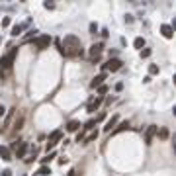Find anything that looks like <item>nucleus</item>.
I'll return each mask as SVG.
<instances>
[{
  "instance_id": "obj_1",
  "label": "nucleus",
  "mask_w": 176,
  "mask_h": 176,
  "mask_svg": "<svg viewBox=\"0 0 176 176\" xmlns=\"http://www.w3.org/2000/svg\"><path fill=\"white\" fill-rule=\"evenodd\" d=\"M61 55L65 57H78L82 55V43L76 35H65V39L61 41Z\"/></svg>"
},
{
  "instance_id": "obj_2",
  "label": "nucleus",
  "mask_w": 176,
  "mask_h": 176,
  "mask_svg": "<svg viewBox=\"0 0 176 176\" xmlns=\"http://www.w3.org/2000/svg\"><path fill=\"white\" fill-rule=\"evenodd\" d=\"M16 55H18V49H12V51H8L6 55H2V59H0V68H10L14 65V59H16Z\"/></svg>"
},
{
  "instance_id": "obj_3",
  "label": "nucleus",
  "mask_w": 176,
  "mask_h": 176,
  "mask_svg": "<svg viewBox=\"0 0 176 176\" xmlns=\"http://www.w3.org/2000/svg\"><path fill=\"white\" fill-rule=\"evenodd\" d=\"M51 41H53L51 35H37L33 39V45H35L37 51H43V49H47V47L51 45Z\"/></svg>"
},
{
  "instance_id": "obj_4",
  "label": "nucleus",
  "mask_w": 176,
  "mask_h": 176,
  "mask_svg": "<svg viewBox=\"0 0 176 176\" xmlns=\"http://www.w3.org/2000/svg\"><path fill=\"white\" fill-rule=\"evenodd\" d=\"M63 139V131L61 129H57V131H53L51 135H49V141H47V145H45V149H47V153L49 151H53V149H55V145L59 141Z\"/></svg>"
},
{
  "instance_id": "obj_5",
  "label": "nucleus",
  "mask_w": 176,
  "mask_h": 176,
  "mask_svg": "<svg viewBox=\"0 0 176 176\" xmlns=\"http://www.w3.org/2000/svg\"><path fill=\"white\" fill-rule=\"evenodd\" d=\"M121 65H123V63H121L119 59H110V61L106 63V65H102V67H104V71L115 72V71H119V68H121Z\"/></svg>"
},
{
  "instance_id": "obj_6",
  "label": "nucleus",
  "mask_w": 176,
  "mask_h": 176,
  "mask_svg": "<svg viewBox=\"0 0 176 176\" xmlns=\"http://www.w3.org/2000/svg\"><path fill=\"white\" fill-rule=\"evenodd\" d=\"M104 102V98L102 96H96V98H90L88 100V104H86V111H90V114H92V111H96L100 108V104Z\"/></svg>"
},
{
  "instance_id": "obj_7",
  "label": "nucleus",
  "mask_w": 176,
  "mask_h": 176,
  "mask_svg": "<svg viewBox=\"0 0 176 176\" xmlns=\"http://www.w3.org/2000/svg\"><path fill=\"white\" fill-rule=\"evenodd\" d=\"M102 49H104V43H94L92 47H90V51H88L90 59H92V61H96V59L100 57V53H102Z\"/></svg>"
},
{
  "instance_id": "obj_8",
  "label": "nucleus",
  "mask_w": 176,
  "mask_h": 176,
  "mask_svg": "<svg viewBox=\"0 0 176 176\" xmlns=\"http://www.w3.org/2000/svg\"><path fill=\"white\" fill-rule=\"evenodd\" d=\"M154 133H157V125H149L147 131H145V143H147V145H151V143H153Z\"/></svg>"
},
{
  "instance_id": "obj_9",
  "label": "nucleus",
  "mask_w": 176,
  "mask_h": 176,
  "mask_svg": "<svg viewBox=\"0 0 176 176\" xmlns=\"http://www.w3.org/2000/svg\"><path fill=\"white\" fill-rule=\"evenodd\" d=\"M28 143H25V141H20V145H18V149H16V157H18V158H24L25 157V153H28Z\"/></svg>"
},
{
  "instance_id": "obj_10",
  "label": "nucleus",
  "mask_w": 176,
  "mask_h": 176,
  "mask_svg": "<svg viewBox=\"0 0 176 176\" xmlns=\"http://www.w3.org/2000/svg\"><path fill=\"white\" fill-rule=\"evenodd\" d=\"M104 80H106V72H100L98 76L92 78V82H90V88H98V86H102Z\"/></svg>"
},
{
  "instance_id": "obj_11",
  "label": "nucleus",
  "mask_w": 176,
  "mask_h": 176,
  "mask_svg": "<svg viewBox=\"0 0 176 176\" xmlns=\"http://www.w3.org/2000/svg\"><path fill=\"white\" fill-rule=\"evenodd\" d=\"M161 33L166 37V39H172V37H174V29L170 28V24H162L161 25Z\"/></svg>"
},
{
  "instance_id": "obj_12",
  "label": "nucleus",
  "mask_w": 176,
  "mask_h": 176,
  "mask_svg": "<svg viewBox=\"0 0 176 176\" xmlns=\"http://www.w3.org/2000/svg\"><path fill=\"white\" fill-rule=\"evenodd\" d=\"M0 158H2V161H12V151H10L8 147L0 145Z\"/></svg>"
},
{
  "instance_id": "obj_13",
  "label": "nucleus",
  "mask_w": 176,
  "mask_h": 176,
  "mask_svg": "<svg viewBox=\"0 0 176 176\" xmlns=\"http://www.w3.org/2000/svg\"><path fill=\"white\" fill-rule=\"evenodd\" d=\"M28 25H29V20H28L25 24H18V25H14V28H12V35H14V37H18L25 28H28Z\"/></svg>"
},
{
  "instance_id": "obj_14",
  "label": "nucleus",
  "mask_w": 176,
  "mask_h": 176,
  "mask_svg": "<svg viewBox=\"0 0 176 176\" xmlns=\"http://www.w3.org/2000/svg\"><path fill=\"white\" fill-rule=\"evenodd\" d=\"M117 119H119L117 115H111V119H108V121H106V125H104V131H106V133H110V131H111V127H115Z\"/></svg>"
},
{
  "instance_id": "obj_15",
  "label": "nucleus",
  "mask_w": 176,
  "mask_h": 176,
  "mask_svg": "<svg viewBox=\"0 0 176 176\" xmlns=\"http://www.w3.org/2000/svg\"><path fill=\"white\" fill-rule=\"evenodd\" d=\"M78 127H82V125H80V121H76V119H71V121L67 123V131L74 133V131H78Z\"/></svg>"
},
{
  "instance_id": "obj_16",
  "label": "nucleus",
  "mask_w": 176,
  "mask_h": 176,
  "mask_svg": "<svg viewBox=\"0 0 176 176\" xmlns=\"http://www.w3.org/2000/svg\"><path fill=\"white\" fill-rule=\"evenodd\" d=\"M125 129H129V121H121V123L117 125V127H115V129L111 131V133L115 135V133H121V131H125Z\"/></svg>"
},
{
  "instance_id": "obj_17",
  "label": "nucleus",
  "mask_w": 176,
  "mask_h": 176,
  "mask_svg": "<svg viewBox=\"0 0 176 176\" xmlns=\"http://www.w3.org/2000/svg\"><path fill=\"white\" fill-rule=\"evenodd\" d=\"M133 47H135V49H143V47H145V39H143V37H135Z\"/></svg>"
},
{
  "instance_id": "obj_18",
  "label": "nucleus",
  "mask_w": 176,
  "mask_h": 176,
  "mask_svg": "<svg viewBox=\"0 0 176 176\" xmlns=\"http://www.w3.org/2000/svg\"><path fill=\"white\" fill-rule=\"evenodd\" d=\"M96 137H98V131H92L88 137H84V139H82V143H84V145H88V143H92V141L96 139Z\"/></svg>"
},
{
  "instance_id": "obj_19",
  "label": "nucleus",
  "mask_w": 176,
  "mask_h": 176,
  "mask_svg": "<svg viewBox=\"0 0 176 176\" xmlns=\"http://www.w3.org/2000/svg\"><path fill=\"white\" fill-rule=\"evenodd\" d=\"M49 174H51V168L49 166H41L39 170H37L35 176H49Z\"/></svg>"
},
{
  "instance_id": "obj_20",
  "label": "nucleus",
  "mask_w": 176,
  "mask_h": 176,
  "mask_svg": "<svg viewBox=\"0 0 176 176\" xmlns=\"http://www.w3.org/2000/svg\"><path fill=\"white\" fill-rule=\"evenodd\" d=\"M55 157H57V153H55V151H51V153L47 154L45 158H41V162H43V166H47V162H49V161H53V158H55Z\"/></svg>"
},
{
  "instance_id": "obj_21",
  "label": "nucleus",
  "mask_w": 176,
  "mask_h": 176,
  "mask_svg": "<svg viewBox=\"0 0 176 176\" xmlns=\"http://www.w3.org/2000/svg\"><path fill=\"white\" fill-rule=\"evenodd\" d=\"M157 133H158V137H161V139H166V137H168V129H166V127H161V129H157Z\"/></svg>"
},
{
  "instance_id": "obj_22",
  "label": "nucleus",
  "mask_w": 176,
  "mask_h": 176,
  "mask_svg": "<svg viewBox=\"0 0 176 176\" xmlns=\"http://www.w3.org/2000/svg\"><path fill=\"white\" fill-rule=\"evenodd\" d=\"M31 37H33V39H35V37H37V29H29V31H28V35H25L24 39H25V41H29Z\"/></svg>"
},
{
  "instance_id": "obj_23",
  "label": "nucleus",
  "mask_w": 176,
  "mask_h": 176,
  "mask_svg": "<svg viewBox=\"0 0 176 176\" xmlns=\"http://www.w3.org/2000/svg\"><path fill=\"white\" fill-rule=\"evenodd\" d=\"M22 125H24V117H18V119H16L14 129H16V131H20V129H22Z\"/></svg>"
},
{
  "instance_id": "obj_24",
  "label": "nucleus",
  "mask_w": 176,
  "mask_h": 176,
  "mask_svg": "<svg viewBox=\"0 0 176 176\" xmlns=\"http://www.w3.org/2000/svg\"><path fill=\"white\" fill-rule=\"evenodd\" d=\"M149 74H158V67L157 65H149Z\"/></svg>"
},
{
  "instance_id": "obj_25",
  "label": "nucleus",
  "mask_w": 176,
  "mask_h": 176,
  "mask_svg": "<svg viewBox=\"0 0 176 176\" xmlns=\"http://www.w3.org/2000/svg\"><path fill=\"white\" fill-rule=\"evenodd\" d=\"M106 92H108V86H106V84H102V86H98V94H100V96H104Z\"/></svg>"
},
{
  "instance_id": "obj_26",
  "label": "nucleus",
  "mask_w": 176,
  "mask_h": 176,
  "mask_svg": "<svg viewBox=\"0 0 176 176\" xmlns=\"http://www.w3.org/2000/svg\"><path fill=\"white\" fill-rule=\"evenodd\" d=\"M151 53H153L151 49H141V57H143V59H147V57H151Z\"/></svg>"
},
{
  "instance_id": "obj_27",
  "label": "nucleus",
  "mask_w": 176,
  "mask_h": 176,
  "mask_svg": "<svg viewBox=\"0 0 176 176\" xmlns=\"http://www.w3.org/2000/svg\"><path fill=\"white\" fill-rule=\"evenodd\" d=\"M43 6H45L47 10H55V2H51V0H47V2L43 4Z\"/></svg>"
},
{
  "instance_id": "obj_28",
  "label": "nucleus",
  "mask_w": 176,
  "mask_h": 176,
  "mask_svg": "<svg viewBox=\"0 0 176 176\" xmlns=\"http://www.w3.org/2000/svg\"><path fill=\"white\" fill-rule=\"evenodd\" d=\"M10 22H12L10 18H2V28H8V25H10Z\"/></svg>"
},
{
  "instance_id": "obj_29",
  "label": "nucleus",
  "mask_w": 176,
  "mask_h": 176,
  "mask_svg": "<svg viewBox=\"0 0 176 176\" xmlns=\"http://www.w3.org/2000/svg\"><path fill=\"white\" fill-rule=\"evenodd\" d=\"M98 31V24H90V33H96Z\"/></svg>"
},
{
  "instance_id": "obj_30",
  "label": "nucleus",
  "mask_w": 176,
  "mask_h": 176,
  "mask_svg": "<svg viewBox=\"0 0 176 176\" xmlns=\"http://www.w3.org/2000/svg\"><path fill=\"white\" fill-rule=\"evenodd\" d=\"M0 176H12V170H10V168H4V170H2V174H0Z\"/></svg>"
},
{
  "instance_id": "obj_31",
  "label": "nucleus",
  "mask_w": 176,
  "mask_h": 176,
  "mask_svg": "<svg viewBox=\"0 0 176 176\" xmlns=\"http://www.w3.org/2000/svg\"><path fill=\"white\" fill-rule=\"evenodd\" d=\"M115 90H117V92H121V90H123V82H117L115 84Z\"/></svg>"
},
{
  "instance_id": "obj_32",
  "label": "nucleus",
  "mask_w": 176,
  "mask_h": 176,
  "mask_svg": "<svg viewBox=\"0 0 176 176\" xmlns=\"http://www.w3.org/2000/svg\"><path fill=\"white\" fill-rule=\"evenodd\" d=\"M125 22H127V24H131V22H133V16L127 14V16H125Z\"/></svg>"
},
{
  "instance_id": "obj_33",
  "label": "nucleus",
  "mask_w": 176,
  "mask_h": 176,
  "mask_svg": "<svg viewBox=\"0 0 176 176\" xmlns=\"http://www.w3.org/2000/svg\"><path fill=\"white\" fill-rule=\"evenodd\" d=\"M2 115H6V110H4V106H0V117Z\"/></svg>"
},
{
  "instance_id": "obj_34",
  "label": "nucleus",
  "mask_w": 176,
  "mask_h": 176,
  "mask_svg": "<svg viewBox=\"0 0 176 176\" xmlns=\"http://www.w3.org/2000/svg\"><path fill=\"white\" fill-rule=\"evenodd\" d=\"M4 76V71H2V68H0V78H2Z\"/></svg>"
},
{
  "instance_id": "obj_35",
  "label": "nucleus",
  "mask_w": 176,
  "mask_h": 176,
  "mask_svg": "<svg viewBox=\"0 0 176 176\" xmlns=\"http://www.w3.org/2000/svg\"><path fill=\"white\" fill-rule=\"evenodd\" d=\"M0 43H2V37H0Z\"/></svg>"
}]
</instances>
